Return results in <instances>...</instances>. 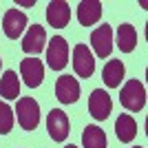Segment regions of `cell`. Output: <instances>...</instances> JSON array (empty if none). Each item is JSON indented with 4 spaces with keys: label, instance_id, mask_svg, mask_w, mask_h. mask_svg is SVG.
<instances>
[{
    "label": "cell",
    "instance_id": "cell-16",
    "mask_svg": "<svg viewBox=\"0 0 148 148\" xmlns=\"http://www.w3.org/2000/svg\"><path fill=\"white\" fill-rule=\"evenodd\" d=\"M115 133H117L119 142H124V144L133 142L137 135V122L130 115H119L117 122H115Z\"/></svg>",
    "mask_w": 148,
    "mask_h": 148
},
{
    "label": "cell",
    "instance_id": "cell-3",
    "mask_svg": "<svg viewBox=\"0 0 148 148\" xmlns=\"http://www.w3.org/2000/svg\"><path fill=\"white\" fill-rule=\"evenodd\" d=\"M47 64L53 71H62L69 64V44L62 36H53L47 47Z\"/></svg>",
    "mask_w": 148,
    "mask_h": 148
},
{
    "label": "cell",
    "instance_id": "cell-12",
    "mask_svg": "<svg viewBox=\"0 0 148 148\" xmlns=\"http://www.w3.org/2000/svg\"><path fill=\"white\" fill-rule=\"evenodd\" d=\"M27 27V16L20 9H9L2 18V29H5V36L9 40H16V38L22 36V31Z\"/></svg>",
    "mask_w": 148,
    "mask_h": 148
},
{
    "label": "cell",
    "instance_id": "cell-17",
    "mask_svg": "<svg viewBox=\"0 0 148 148\" xmlns=\"http://www.w3.org/2000/svg\"><path fill=\"white\" fill-rule=\"evenodd\" d=\"M0 95L5 99H16L20 95V80L16 71H5L0 80Z\"/></svg>",
    "mask_w": 148,
    "mask_h": 148
},
{
    "label": "cell",
    "instance_id": "cell-4",
    "mask_svg": "<svg viewBox=\"0 0 148 148\" xmlns=\"http://www.w3.org/2000/svg\"><path fill=\"white\" fill-rule=\"evenodd\" d=\"M47 130L53 142H64L69 137V130H71V124L69 117L64 115V111L60 108H51L49 115H47Z\"/></svg>",
    "mask_w": 148,
    "mask_h": 148
},
{
    "label": "cell",
    "instance_id": "cell-8",
    "mask_svg": "<svg viewBox=\"0 0 148 148\" xmlns=\"http://www.w3.org/2000/svg\"><path fill=\"white\" fill-rule=\"evenodd\" d=\"M91 44H93V51H95V56L99 58H108L113 51V29L111 25H102L91 33Z\"/></svg>",
    "mask_w": 148,
    "mask_h": 148
},
{
    "label": "cell",
    "instance_id": "cell-9",
    "mask_svg": "<svg viewBox=\"0 0 148 148\" xmlns=\"http://www.w3.org/2000/svg\"><path fill=\"white\" fill-rule=\"evenodd\" d=\"M56 97L62 104H73L80 97V82L73 75H60L56 82Z\"/></svg>",
    "mask_w": 148,
    "mask_h": 148
},
{
    "label": "cell",
    "instance_id": "cell-2",
    "mask_svg": "<svg viewBox=\"0 0 148 148\" xmlns=\"http://www.w3.org/2000/svg\"><path fill=\"white\" fill-rule=\"evenodd\" d=\"M16 115L25 130H36L40 124V104L33 97H20L16 102Z\"/></svg>",
    "mask_w": 148,
    "mask_h": 148
},
{
    "label": "cell",
    "instance_id": "cell-6",
    "mask_svg": "<svg viewBox=\"0 0 148 148\" xmlns=\"http://www.w3.org/2000/svg\"><path fill=\"white\" fill-rule=\"evenodd\" d=\"M113 111V102H111V95L104 91V88H95L88 97V113L97 122H104Z\"/></svg>",
    "mask_w": 148,
    "mask_h": 148
},
{
    "label": "cell",
    "instance_id": "cell-13",
    "mask_svg": "<svg viewBox=\"0 0 148 148\" xmlns=\"http://www.w3.org/2000/svg\"><path fill=\"white\" fill-rule=\"evenodd\" d=\"M102 18V2L99 0H82L77 5V20L82 27H91Z\"/></svg>",
    "mask_w": 148,
    "mask_h": 148
},
{
    "label": "cell",
    "instance_id": "cell-1",
    "mask_svg": "<svg viewBox=\"0 0 148 148\" xmlns=\"http://www.w3.org/2000/svg\"><path fill=\"white\" fill-rule=\"evenodd\" d=\"M119 102L126 111H142L146 106V88L139 80H128L122 86V93H119Z\"/></svg>",
    "mask_w": 148,
    "mask_h": 148
},
{
    "label": "cell",
    "instance_id": "cell-20",
    "mask_svg": "<svg viewBox=\"0 0 148 148\" xmlns=\"http://www.w3.org/2000/svg\"><path fill=\"white\" fill-rule=\"evenodd\" d=\"M64 148H77V146H73V144H69V146H64Z\"/></svg>",
    "mask_w": 148,
    "mask_h": 148
},
{
    "label": "cell",
    "instance_id": "cell-21",
    "mask_svg": "<svg viewBox=\"0 0 148 148\" xmlns=\"http://www.w3.org/2000/svg\"><path fill=\"white\" fill-rule=\"evenodd\" d=\"M133 148H142V146H133Z\"/></svg>",
    "mask_w": 148,
    "mask_h": 148
},
{
    "label": "cell",
    "instance_id": "cell-5",
    "mask_svg": "<svg viewBox=\"0 0 148 148\" xmlns=\"http://www.w3.org/2000/svg\"><path fill=\"white\" fill-rule=\"evenodd\" d=\"M20 77L29 88H36L44 80V64L38 58H25L20 62Z\"/></svg>",
    "mask_w": 148,
    "mask_h": 148
},
{
    "label": "cell",
    "instance_id": "cell-18",
    "mask_svg": "<svg viewBox=\"0 0 148 148\" xmlns=\"http://www.w3.org/2000/svg\"><path fill=\"white\" fill-rule=\"evenodd\" d=\"M82 144H84V148H106V133L99 126L91 124L82 133Z\"/></svg>",
    "mask_w": 148,
    "mask_h": 148
},
{
    "label": "cell",
    "instance_id": "cell-7",
    "mask_svg": "<svg viewBox=\"0 0 148 148\" xmlns=\"http://www.w3.org/2000/svg\"><path fill=\"white\" fill-rule=\"evenodd\" d=\"M73 71L80 77H91L95 71V58L86 44H75L73 49Z\"/></svg>",
    "mask_w": 148,
    "mask_h": 148
},
{
    "label": "cell",
    "instance_id": "cell-14",
    "mask_svg": "<svg viewBox=\"0 0 148 148\" xmlns=\"http://www.w3.org/2000/svg\"><path fill=\"white\" fill-rule=\"evenodd\" d=\"M124 73H126L124 62H122V60H111V62L104 66V71H102V80H104L106 86L117 88L119 84H122V80H124Z\"/></svg>",
    "mask_w": 148,
    "mask_h": 148
},
{
    "label": "cell",
    "instance_id": "cell-10",
    "mask_svg": "<svg viewBox=\"0 0 148 148\" xmlns=\"http://www.w3.org/2000/svg\"><path fill=\"white\" fill-rule=\"evenodd\" d=\"M44 44H47V31H44V27H40V25L29 27L25 38H22V51L29 53V56H38L44 49Z\"/></svg>",
    "mask_w": 148,
    "mask_h": 148
},
{
    "label": "cell",
    "instance_id": "cell-11",
    "mask_svg": "<svg viewBox=\"0 0 148 148\" xmlns=\"http://www.w3.org/2000/svg\"><path fill=\"white\" fill-rule=\"evenodd\" d=\"M47 20H49L51 27L56 29H64L71 20V7L64 0H53L47 5Z\"/></svg>",
    "mask_w": 148,
    "mask_h": 148
},
{
    "label": "cell",
    "instance_id": "cell-15",
    "mask_svg": "<svg viewBox=\"0 0 148 148\" xmlns=\"http://www.w3.org/2000/svg\"><path fill=\"white\" fill-rule=\"evenodd\" d=\"M135 47H137V29L126 22L117 29V49L122 53H130V51H135Z\"/></svg>",
    "mask_w": 148,
    "mask_h": 148
},
{
    "label": "cell",
    "instance_id": "cell-22",
    "mask_svg": "<svg viewBox=\"0 0 148 148\" xmlns=\"http://www.w3.org/2000/svg\"><path fill=\"white\" fill-rule=\"evenodd\" d=\"M0 66H2V60H0Z\"/></svg>",
    "mask_w": 148,
    "mask_h": 148
},
{
    "label": "cell",
    "instance_id": "cell-19",
    "mask_svg": "<svg viewBox=\"0 0 148 148\" xmlns=\"http://www.w3.org/2000/svg\"><path fill=\"white\" fill-rule=\"evenodd\" d=\"M13 128V111L7 102H0V133H11Z\"/></svg>",
    "mask_w": 148,
    "mask_h": 148
}]
</instances>
